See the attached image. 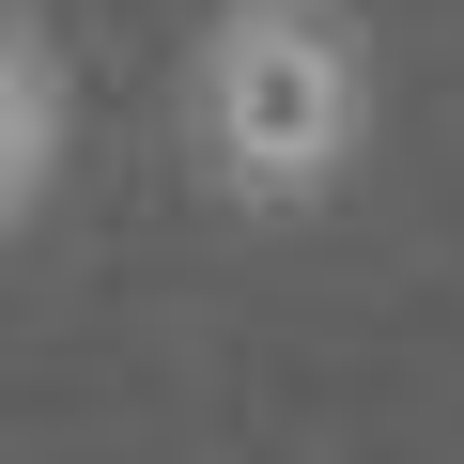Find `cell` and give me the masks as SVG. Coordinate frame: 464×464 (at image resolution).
<instances>
[{"instance_id": "cell-1", "label": "cell", "mask_w": 464, "mask_h": 464, "mask_svg": "<svg viewBox=\"0 0 464 464\" xmlns=\"http://www.w3.org/2000/svg\"><path fill=\"white\" fill-rule=\"evenodd\" d=\"M186 124L201 170L248 201V217H310L356 140H372V47L341 0H217L201 63H186Z\"/></svg>"}, {"instance_id": "cell-2", "label": "cell", "mask_w": 464, "mask_h": 464, "mask_svg": "<svg viewBox=\"0 0 464 464\" xmlns=\"http://www.w3.org/2000/svg\"><path fill=\"white\" fill-rule=\"evenodd\" d=\"M63 47L32 32V0H0V232H16L47 186H63Z\"/></svg>"}]
</instances>
